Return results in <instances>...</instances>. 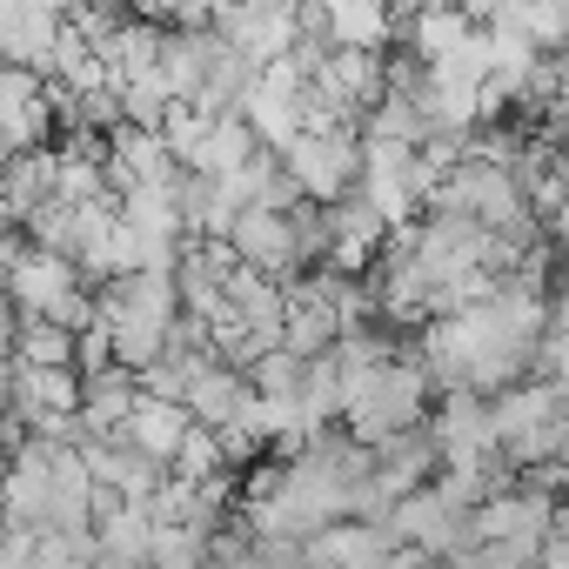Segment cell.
Segmentation results:
<instances>
[{
  "label": "cell",
  "mask_w": 569,
  "mask_h": 569,
  "mask_svg": "<svg viewBox=\"0 0 569 569\" xmlns=\"http://www.w3.org/2000/svg\"><path fill=\"white\" fill-rule=\"evenodd\" d=\"M194 429H201V422H194V409H188V402H174V396H141V409L128 416V429H121V436H128L134 449H148L154 462H168V469H174Z\"/></svg>",
  "instance_id": "7a4b0ae2"
},
{
  "label": "cell",
  "mask_w": 569,
  "mask_h": 569,
  "mask_svg": "<svg viewBox=\"0 0 569 569\" xmlns=\"http://www.w3.org/2000/svg\"><path fill=\"white\" fill-rule=\"evenodd\" d=\"M281 161H289V174H296V188L309 201H342V194H356L369 181V148L342 121H322V128L296 134L281 148Z\"/></svg>",
  "instance_id": "6da1fadb"
}]
</instances>
